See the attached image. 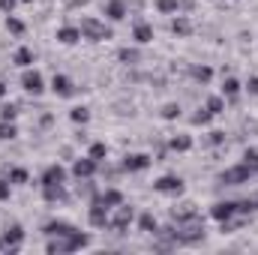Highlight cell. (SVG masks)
Returning <instances> with one entry per match:
<instances>
[{
  "mask_svg": "<svg viewBox=\"0 0 258 255\" xmlns=\"http://www.w3.org/2000/svg\"><path fill=\"white\" fill-rule=\"evenodd\" d=\"M3 93H6V84H3V81H0V99H3Z\"/></svg>",
  "mask_w": 258,
  "mask_h": 255,
  "instance_id": "44",
  "label": "cell"
},
{
  "mask_svg": "<svg viewBox=\"0 0 258 255\" xmlns=\"http://www.w3.org/2000/svg\"><path fill=\"white\" fill-rule=\"evenodd\" d=\"M63 240H66V252H75V249H84V246L90 243V237H87V234H81L78 228H75V231H72L69 237H63Z\"/></svg>",
  "mask_w": 258,
  "mask_h": 255,
  "instance_id": "15",
  "label": "cell"
},
{
  "mask_svg": "<svg viewBox=\"0 0 258 255\" xmlns=\"http://www.w3.org/2000/svg\"><path fill=\"white\" fill-rule=\"evenodd\" d=\"M177 3H180V6H186V9H192V6H195V0H177Z\"/></svg>",
  "mask_w": 258,
  "mask_h": 255,
  "instance_id": "43",
  "label": "cell"
},
{
  "mask_svg": "<svg viewBox=\"0 0 258 255\" xmlns=\"http://www.w3.org/2000/svg\"><path fill=\"white\" fill-rule=\"evenodd\" d=\"M171 216H174V222H186V219H195L198 216V210H195V204H180V207H174L171 210Z\"/></svg>",
  "mask_w": 258,
  "mask_h": 255,
  "instance_id": "17",
  "label": "cell"
},
{
  "mask_svg": "<svg viewBox=\"0 0 258 255\" xmlns=\"http://www.w3.org/2000/svg\"><path fill=\"white\" fill-rule=\"evenodd\" d=\"M225 141V132H210V144H222Z\"/></svg>",
  "mask_w": 258,
  "mask_h": 255,
  "instance_id": "40",
  "label": "cell"
},
{
  "mask_svg": "<svg viewBox=\"0 0 258 255\" xmlns=\"http://www.w3.org/2000/svg\"><path fill=\"white\" fill-rule=\"evenodd\" d=\"M78 30H81V39H90V42H102V39H111V30H108L102 21H96V18H84Z\"/></svg>",
  "mask_w": 258,
  "mask_h": 255,
  "instance_id": "2",
  "label": "cell"
},
{
  "mask_svg": "<svg viewBox=\"0 0 258 255\" xmlns=\"http://www.w3.org/2000/svg\"><path fill=\"white\" fill-rule=\"evenodd\" d=\"M21 240H24V228H21L18 222H12V225H6L3 234H0V249H3V252H18Z\"/></svg>",
  "mask_w": 258,
  "mask_h": 255,
  "instance_id": "3",
  "label": "cell"
},
{
  "mask_svg": "<svg viewBox=\"0 0 258 255\" xmlns=\"http://www.w3.org/2000/svg\"><path fill=\"white\" fill-rule=\"evenodd\" d=\"M12 6H15V0H0V9L3 12H12Z\"/></svg>",
  "mask_w": 258,
  "mask_h": 255,
  "instance_id": "42",
  "label": "cell"
},
{
  "mask_svg": "<svg viewBox=\"0 0 258 255\" xmlns=\"http://www.w3.org/2000/svg\"><path fill=\"white\" fill-rule=\"evenodd\" d=\"M12 63L27 69V66L33 63V51H30V48H18V51H15V57H12Z\"/></svg>",
  "mask_w": 258,
  "mask_h": 255,
  "instance_id": "23",
  "label": "cell"
},
{
  "mask_svg": "<svg viewBox=\"0 0 258 255\" xmlns=\"http://www.w3.org/2000/svg\"><path fill=\"white\" fill-rule=\"evenodd\" d=\"M246 90H249L252 96H258V78H249V84H246Z\"/></svg>",
  "mask_w": 258,
  "mask_h": 255,
  "instance_id": "41",
  "label": "cell"
},
{
  "mask_svg": "<svg viewBox=\"0 0 258 255\" xmlns=\"http://www.w3.org/2000/svg\"><path fill=\"white\" fill-rule=\"evenodd\" d=\"M132 39H135L138 45H147V42L153 39V27H150V24H144V21H138V24H135V30H132Z\"/></svg>",
  "mask_w": 258,
  "mask_h": 255,
  "instance_id": "16",
  "label": "cell"
},
{
  "mask_svg": "<svg viewBox=\"0 0 258 255\" xmlns=\"http://www.w3.org/2000/svg\"><path fill=\"white\" fill-rule=\"evenodd\" d=\"M153 189L162 192V195H180V192H183V180L174 177V174H165V177H159V180L153 183Z\"/></svg>",
  "mask_w": 258,
  "mask_h": 255,
  "instance_id": "7",
  "label": "cell"
},
{
  "mask_svg": "<svg viewBox=\"0 0 258 255\" xmlns=\"http://www.w3.org/2000/svg\"><path fill=\"white\" fill-rule=\"evenodd\" d=\"M132 207L129 204H117V213L108 219V228H114V231H126L129 228V222H132Z\"/></svg>",
  "mask_w": 258,
  "mask_h": 255,
  "instance_id": "6",
  "label": "cell"
},
{
  "mask_svg": "<svg viewBox=\"0 0 258 255\" xmlns=\"http://www.w3.org/2000/svg\"><path fill=\"white\" fill-rule=\"evenodd\" d=\"M177 6H180L177 0H156V9L159 12H177Z\"/></svg>",
  "mask_w": 258,
  "mask_h": 255,
  "instance_id": "33",
  "label": "cell"
},
{
  "mask_svg": "<svg viewBox=\"0 0 258 255\" xmlns=\"http://www.w3.org/2000/svg\"><path fill=\"white\" fill-rule=\"evenodd\" d=\"M72 174H75L78 180L93 177V174H96V159H90V156H87V159H78V162L72 165Z\"/></svg>",
  "mask_w": 258,
  "mask_h": 255,
  "instance_id": "10",
  "label": "cell"
},
{
  "mask_svg": "<svg viewBox=\"0 0 258 255\" xmlns=\"http://www.w3.org/2000/svg\"><path fill=\"white\" fill-rule=\"evenodd\" d=\"M105 15H108L111 21H123V18H126V3H123V0H108V3H105Z\"/></svg>",
  "mask_w": 258,
  "mask_h": 255,
  "instance_id": "14",
  "label": "cell"
},
{
  "mask_svg": "<svg viewBox=\"0 0 258 255\" xmlns=\"http://www.w3.org/2000/svg\"><path fill=\"white\" fill-rule=\"evenodd\" d=\"M87 219H90L93 228H105L111 216H108V207H105L99 198H93V204H90V210H87Z\"/></svg>",
  "mask_w": 258,
  "mask_h": 255,
  "instance_id": "4",
  "label": "cell"
},
{
  "mask_svg": "<svg viewBox=\"0 0 258 255\" xmlns=\"http://www.w3.org/2000/svg\"><path fill=\"white\" fill-rule=\"evenodd\" d=\"M63 180H66L63 165H48V168L42 171V186H60Z\"/></svg>",
  "mask_w": 258,
  "mask_h": 255,
  "instance_id": "9",
  "label": "cell"
},
{
  "mask_svg": "<svg viewBox=\"0 0 258 255\" xmlns=\"http://www.w3.org/2000/svg\"><path fill=\"white\" fill-rule=\"evenodd\" d=\"M243 162H246L249 168H255V171H258V150H252V147H249V150L243 153Z\"/></svg>",
  "mask_w": 258,
  "mask_h": 255,
  "instance_id": "36",
  "label": "cell"
},
{
  "mask_svg": "<svg viewBox=\"0 0 258 255\" xmlns=\"http://www.w3.org/2000/svg\"><path fill=\"white\" fill-rule=\"evenodd\" d=\"M69 117H72L75 123H87V120H90V111H87L84 105H78V108H72V111H69Z\"/></svg>",
  "mask_w": 258,
  "mask_h": 255,
  "instance_id": "28",
  "label": "cell"
},
{
  "mask_svg": "<svg viewBox=\"0 0 258 255\" xmlns=\"http://www.w3.org/2000/svg\"><path fill=\"white\" fill-rule=\"evenodd\" d=\"M42 198H45V201H51V204H54V201H63V198H66L63 183H60V186H42Z\"/></svg>",
  "mask_w": 258,
  "mask_h": 255,
  "instance_id": "20",
  "label": "cell"
},
{
  "mask_svg": "<svg viewBox=\"0 0 258 255\" xmlns=\"http://www.w3.org/2000/svg\"><path fill=\"white\" fill-rule=\"evenodd\" d=\"M6 198H9V180L0 177V201H6Z\"/></svg>",
  "mask_w": 258,
  "mask_h": 255,
  "instance_id": "39",
  "label": "cell"
},
{
  "mask_svg": "<svg viewBox=\"0 0 258 255\" xmlns=\"http://www.w3.org/2000/svg\"><path fill=\"white\" fill-rule=\"evenodd\" d=\"M21 87H24L27 93H33V96H39V93L45 90V81H42V75H39L36 69H24V75H21Z\"/></svg>",
  "mask_w": 258,
  "mask_h": 255,
  "instance_id": "5",
  "label": "cell"
},
{
  "mask_svg": "<svg viewBox=\"0 0 258 255\" xmlns=\"http://www.w3.org/2000/svg\"><path fill=\"white\" fill-rule=\"evenodd\" d=\"M252 174H258L255 168H249L246 162H240V165H234V168H225V171L219 174V183H222V186H240V183H249Z\"/></svg>",
  "mask_w": 258,
  "mask_h": 255,
  "instance_id": "1",
  "label": "cell"
},
{
  "mask_svg": "<svg viewBox=\"0 0 258 255\" xmlns=\"http://www.w3.org/2000/svg\"><path fill=\"white\" fill-rule=\"evenodd\" d=\"M237 213H240L237 201H219V204L210 207V216H213L216 222H225V219H231V216H237Z\"/></svg>",
  "mask_w": 258,
  "mask_h": 255,
  "instance_id": "8",
  "label": "cell"
},
{
  "mask_svg": "<svg viewBox=\"0 0 258 255\" xmlns=\"http://www.w3.org/2000/svg\"><path fill=\"white\" fill-rule=\"evenodd\" d=\"M15 114H18L15 105H3V108H0V120H15Z\"/></svg>",
  "mask_w": 258,
  "mask_h": 255,
  "instance_id": "37",
  "label": "cell"
},
{
  "mask_svg": "<svg viewBox=\"0 0 258 255\" xmlns=\"http://www.w3.org/2000/svg\"><path fill=\"white\" fill-rule=\"evenodd\" d=\"M162 117H165V120H177V117H180V105H174V102L165 105V108H162Z\"/></svg>",
  "mask_w": 258,
  "mask_h": 255,
  "instance_id": "32",
  "label": "cell"
},
{
  "mask_svg": "<svg viewBox=\"0 0 258 255\" xmlns=\"http://www.w3.org/2000/svg\"><path fill=\"white\" fill-rule=\"evenodd\" d=\"M222 93H225L228 99H234V96L240 93V81H237V78H225V81H222Z\"/></svg>",
  "mask_w": 258,
  "mask_h": 255,
  "instance_id": "25",
  "label": "cell"
},
{
  "mask_svg": "<svg viewBox=\"0 0 258 255\" xmlns=\"http://www.w3.org/2000/svg\"><path fill=\"white\" fill-rule=\"evenodd\" d=\"M204 108H207L210 114H222V111H225V99H222V96H210Z\"/></svg>",
  "mask_w": 258,
  "mask_h": 255,
  "instance_id": "26",
  "label": "cell"
},
{
  "mask_svg": "<svg viewBox=\"0 0 258 255\" xmlns=\"http://www.w3.org/2000/svg\"><path fill=\"white\" fill-rule=\"evenodd\" d=\"M138 225H141V231H147V234H156V231H159L153 213H141V216H138Z\"/></svg>",
  "mask_w": 258,
  "mask_h": 255,
  "instance_id": "22",
  "label": "cell"
},
{
  "mask_svg": "<svg viewBox=\"0 0 258 255\" xmlns=\"http://www.w3.org/2000/svg\"><path fill=\"white\" fill-rule=\"evenodd\" d=\"M81 39V30L78 27H60L57 30V42H63V45H75Z\"/></svg>",
  "mask_w": 258,
  "mask_h": 255,
  "instance_id": "18",
  "label": "cell"
},
{
  "mask_svg": "<svg viewBox=\"0 0 258 255\" xmlns=\"http://www.w3.org/2000/svg\"><path fill=\"white\" fill-rule=\"evenodd\" d=\"M189 147H192V138H189V135H174V138H171V150L186 153Z\"/></svg>",
  "mask_w": 258,
  "mask_h": 255,
  "instance_id": "24",
  "label": "cell"
},
{
  "mask_svg": "<svg viewBox=\"0 0 258 255\" xmlns=\"http://www.w3.org/2000/svg\"><path fill=\"white\" fill-rule=\"evenodd\" d=\"M42 231H45L48 237H69V234L75 231V225H69V222H63V219H54V222H48Z\"/></svg>",
  "mask_w": 258,
  "mask_h": 255,
  "instance_id": "12",
  "label": "cell"
},
{
  "mask_svg": "<svg viewBox=\"0 0 258 255\" xmlns=\"http://www.w3.org/2000/svg\"><path fill=\"white\" fill-rule=\"evenodd\" d=\"M117 57H120L123 63H135V60H138V51H135V48H120Z\"/></svg>",
  "mask_w": 258,
  "mask_h": 255,
  "instance_id": "34",
  "label": "cell"
},
{
  "mask_svg": "<svg viewBox=\"0 0 258 255\" xmlns=\"http://www.w3.org/2000/svg\"><path fill=\"white\" fill-rule=\"evenodd\" d=\"M210 117H213V114H210L207 108H201V111H198V114H195V117H192V123H195V126H204V123H207Z\"/></svg>",
  "mask_w": 258,
  "mask_h": 255,
  "instance_id": "38",
  "label": "cell"
},
{
  "mask_svg": "<svg viewBox=\"0 0 258 255\" xmlns=\"http://www.w3.org/2000/svg\"><path fill=\"white\" fill-rule=\"evenodd\" d=\"M171 33H177V36H189V33H192L189 18H174V21H171Z\"/></svg>",
  "mask_w": 258,
  "mask_h": 255,
  "instance_id": "21",
  "label": "cell"
},
{
  "mask_svg": "<svg viewBox=\"0 0 258 255\" xmlns=\"http://www.w3.org/2000/svg\"><path fill=\"white\" fill-rule=\"evenodd\" d=\"M21 3H30V0H21Z\"/></svg>",
  "mask_w": 258,
  "mask_h": 255,
  "instance_id": "45",
  "label": "cell"
},
{
  "mask_svg": "<svg viewBox=\"0 0 258 255\" xmlns=\"http://www.w3.org/2000/svg\"><path fill=\"white\" fill-rule=\"evenodd\" d=\"M51 90H54L57 96H63V99H66V96H72V93H75V84H72L66 75H54V81H51Z\"/></svg>",
  "mask_w": 258,
  "mask_h": 255,
  "instance_id": "13",
  "label": "cell"
},
{
  "mask_svg": "<svg viewBox=\"0 0 258 255\" xmlns=\"http://www.w3.org/2000/svg\"><path fill=\"white\" fill-rule=\"evenodd\" d=\"M192 78H195V81H201V84H207V81L213 78V69H210V66H195Z\"/></svg>",
  "mask_w": 258,
  "mask_h": 255,
  "instance_id": "27",
  "label": "cell"
},
{
  "mask_svg": "<svg viewBox=\"0 0 258 255\" xmlns=\"http://www.w3.org/2000/svg\"><path fill=\"white\" fill-rule=\"evenodd\" d=\"M6 30H9V33H24V24H21L18 18L9 15V18H6Z\"/></svg>",
  "mask_w": 258,
  "mask_h": 255,
  "instance_id": "35",
  "label": "cell"
},
{
  "mask_svg": "<svg viewBox=\"0 0 258 255\" xmlns=\"http://www.w3.org/2000/svg\"><path fill=\"white\" fill-rule=\"evenodd\" d=\"M150 165V156L147 153H129L123 159V171H144Z\"/></svg>",
  "mask_w": 258,
  "mask_h": 255,
  "instance_id": "11",
  "label": "cell"
},
{
  "mask_svg": "<svg viewBox=\"0 0 258 255\" xmlns=\"http://www.w3.org/2000/svg\"><path fill=\"white\" fill-rule=\"evenodd\" d=\"M18 132H15V126H12V120H0V138L3 141H9V138H15Z\"/></svg>",
  "mask_w": 258,
  "mask_h": 255,
  "instance_id": "29",
  "label": "cell"
},
{
  "mask_svg": "<svg viewBox=\"0 0 258 255\" xmlns=\"http://www.w3.org/2000/svg\"><path fill=\"white\" fill-rule=\"evenodd\" d=\"M9 183H27V171L24 168H9Z\"/></svg>",
  "mask_w": 258,
  "mask_h": 255,
  "instance_id": "31",
  "label": "cell"
},
{
  "mask_svg": "<svg viewBox=\"0 0 258 255\" xmlns=\"http://www.w3.org/2000/svg\"><path fill=\"white\" fill-rule=\"evenodd\" d=\"M105 207H117V204H123V192L120 189H105L102 195H96Z\"/></svg>",
  "mask_w": 258,
  "mask_h": 255,
  "instance_id": "19",
  "label": "cell"
},
{
  "mask_svg": "<svg viewBox=\"0 0 258 255\" xmlns=\"http://www.w3.org/2000/svg\"><path fill=\"white\" fill-rule=\"evenodd\" d=\"M102 156H108V147H105V144H102V141H96V144H93V147H90V159H96V162H99V159H102Z\"/></svg>",
  "mask_w": 258,
  "mask_h": 255,
  "instance_id": "30",
  "label": "cell"
}]
</instances>
